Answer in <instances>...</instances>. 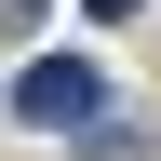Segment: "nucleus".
<instances>
[{"label":"nucleus","instance_id":"obj_1","mask_svg":"<svg viewBox=\"0 0 161 161\" xmlns=\"http://www.w3.org/2000/svg\"><path fill=\"white\" fill-rule=\"evenodd\" d=\"M14 108H27L40 134H108V80L80 67V54H40V67H27V94H14Z\"/></svg>","mask_w":161,"mask_h":161},{"label":"nucleus","instance_id":"obj_2","mask_svg":"<svg viewBox=\"0 0 161 161\" xmlns=\"http://www.w3.org/2000/svg\"><path fill=\"white\" fill-rule=\"evenodd\" d=\"M27 27H40V0H0V40H27Z\"/></svg>","mask_w":161,"mask_h":161},{"label":"nucleus","instance_id":"obj_3","mask_svg":"<svg viewBox=\"0 0 161 161\" xmlns=\"http://www.w3.org/2000/svg\"><path fill=\"white\" fill-rule=\"evenodd\" d=\"M80 14H148V0H80Z\"/></svg>","mask_w":161,"mask_h":161}]
</instances>
